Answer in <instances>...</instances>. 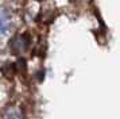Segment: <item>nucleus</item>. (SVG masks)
I'll return each mask as SVG.
<instances>
[{"label":"nucleus","instance_id":"f257e3e1","mask_svg":"<svg viewBox=\"0 0 120 119\" xmlns=\"http://www.w3.org/2000/svg\"><path fill=\"white\" fill-rule=\"evenodd\" d=\"M0 119H24V116H23V112L20 111V108L10 106L0 112Z\"/></svg>","mask_w":120,"mask_h":119}]
</instances>
